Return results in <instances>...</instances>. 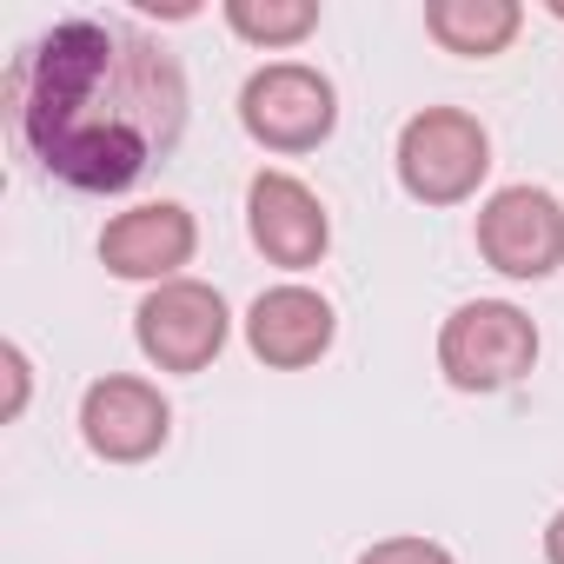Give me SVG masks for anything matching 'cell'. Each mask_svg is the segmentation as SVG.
Returning <instances> with one entry per match:
<instances>
[{
    "label": "cell",
    "instance_id": "12",
    "mask_svg": "<svg viewBox=\"0 0 564 564\" xmlns=\"http://www.w3.org/2000/svg\"><path fill=\"white\" fill-rule=\"evenodd\" d=\"M226 28L252 47H300L319 28L313 0H226Z\"/></svg>",
    "mask_w": 564,
    "mask_h": 564
},
{
    "label": "cell",
    "instance_id": "11",
    "mask_svg": "<svg viewBox=\"0 0 564 564\" xmlns=\"http://www.w3.org/2000/svg\"><path fill=\"white\" fill-rule=\"evenodd\" d=\"M518 28H524L518 0H432V8H425V34L445 54H465V61L505 54L518 41Z\"/></svg>",
    "mask_w": 564,
    "mask_h": 564
},
{
    "label": "cell",
    "instance_id": "7",
    "mask_svg": "<svg viewBox=\"0 0 564 564\" xmlns=\"http://www.w3.org/2000/svg\"><path fill=\"white\" fill-rule=\"evenodd\" d=\"M246 226H252V246L272 259V265H319L326 246H333V219L319 206V193L293 173H259L246 186Z\"/></svg>",
    "mask_w": 564,
    "mask_h": 564
},
{
    "label": "cell",
    "instance_id": "8",
    "mask_svg": "<svg viewBox=\"0 0 564 564\" xmlns=\"http://www.w3.org/2000/svg\"><path fill=\"white\" fill-rule=\"evenodd\" d=\"M80 432L100 458L113 465H140L166 445L173 432V412L166 399L147 386V379H94L87 399H80Z\"/></svg>",
    "mask_w": 564,
    "mask_h": 564
},
{
    "label": "cell",
    "instance_id": "13",
    "mask_svg": "<svg viewBox=\"0 0 564 564\" xmlns=\"http://www.w3.org/2000/svg\"><path fill=\"white\" fill-rule=\"evenodd\" d=\"M359 564H458L445 544H432V538H386V544H372Z\"/></svg>",
    "mask_w": 564,
    "mask_h": 564
},
{
    "label": "cell",
    "instance_id": "15",
    "mask_svg": "<svg viewBox=\"0 0 564 564\" xmlns=\"http://www.w3.org/2000/svg\"><path fill=\"white\" fill-rule=\"evenodd\" d=\"M551 14H557V21H564V0H551Z\"/></svg>",
    "mask_w": 564,
    "mask_h": 564
},
{
    "label": "cell",
    "instance_id": "10",
    "mask_svg": "<svg viewBox=\"0 0 564 564\" xmlns=\"http://www.w3.org/2000/svg\"><path fill=\"white\" fill-rule=\"evenodd\" d=\"M333 333H339V319H333V306L313 286H272L246 313V346L265 366H279V372H300V366L326 359Z\"/></svg>",
    "mask_w": 564,
    "mask_h": 564
},
{
    "label": "cell",
    "instance_id": "9",
    "mask_svg": "<svg viewBox=\"0 0 564 564\" xmlns=\"http://www.w3.org/2000/svg\"><path fill=\"white\" fill-rule=\"evenodd\" d=\"M193 246H199V226H193V213L173 206V199L133 206V213L107 219V232H100L107 272H120V279H160V286L193 259Z\"/></svg>",
    "mask_w": 564,
    "mask_h": 564
},
{
    "label": "cell",
    "instance_id": "2",
    "mask_svg": "<svg viewBox=\"0 0 564 564\" xmlns=\"http://www.w3.org/2000/svg\"><path fill=\"white\" fill-rule=\"evenodd\" d=\"M538 366V326L505 300H471L438 333V372L458 392H505Z\"/></svg>",
    "mask_w": 564,
    "mask_h": 564
},
{
    "label": "cell",
    "instance_id": "5",
    "mask_svg": "<svg viewBox=\"0 0 564 564\" xmlns=\"http://www.w3.org/2000/svg\"><path fill=\"white\" fill-rule=\"evenodd\" d=\"M133 339L160 372H199L226 346V300L199 279H166L133 313Z\"/></svg>",
    "mask_w": 564,
    "mask_h": 564
},
{
    "label": "cell",
    "instance_id": "3",
    "mask_svg": "<svg viewBox=\"0 0 564 564\" xmlns=\"http://www.w3.org/2000/svg\"><path fill=\"white\" fill-rule=\"evenodd\" d=\"M485 166H491V140H485V127H478L471 113H458V107H425V113H412L405 133H399V186H405L412 199H425V206H458V199H471L478 180H485Z\"/></svg>",
    "mask_w": 564,
    "mask_h": 564
},
{
    "label": "cell",
    "instance_id": "1",
    "mask_svg": "<svg viewBox=\"0 0 564 564\" xmlns=\"http://www.w3.org/2000/svg\"><path fill=\"white\" fill-rule=\"evenodd\" d=\"M14 140L80 193H127L186 133L180 61L120 21H61L0 94Z\"/></svg>",
    "mask_w": 564,
    "mask_h": 564
},
{
    "label": "cell",
    "instance_id": "14",
    "mask_svg": "<svg viewBox=\"0 0 564 564\" xmlns=\"http://www.w3.org/2000/svg\"><path fill=\"white\" fill-rule=\"evenodd\" d=\"M544 564H564V511L544 524Z\"/></svg>",
    "mask_w": 564,
    "mask_h": 564
},
{
    "label": "cell",
    "instance_id": "4",
    "mask_svg": "<svg viewBox=\"0 0 564 564\" xmlns=\"http://www.w3.org/2000/svg\"><path fill=\"white\" fill-rule=\"evenodd\" d=\"M239 120H246V133H252L259 147H272V153H306V147H319V140L333 133L339 94H333V80H326L319 67H306V61H272V67H259V74L246 80Z\"/></svg>",
    "mask_w": 564,
    "mask_h": 564
},
{
    "label": "cell",
    "instance_id": "6",
    "mask_svg": "<svg viewBox=\"0 0 564 564\" xmlns=\"http://www.w3.org/2000/svg\"><path fill=\"white\" fill-rule=\"evenodd\" d=\"M478 252L505 279H551L564 265V206L544 186H505L478 206Z\"/></svg>",
    "mask_w": 564,
    "mask_h": 564
}]
</instances>
